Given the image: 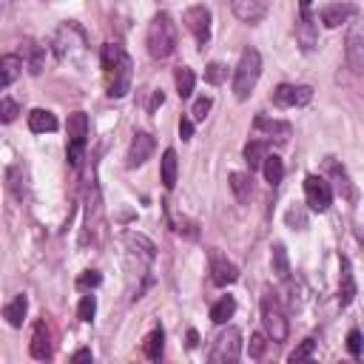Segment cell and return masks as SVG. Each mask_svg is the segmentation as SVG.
Wrapping results in <instances>:
<instances>
[{
    "mask_svg": "<svg viewBox=\"0 0 364 364\" xmlns=\"http://www.w3.org/2000/svg\"><path fill=\"white\" fill-rule=\"evenodd\" d=\"M57 125H60L57 117L52 111H46V108H34L29 114V128L34 134H52V131H57Z\"/></svg>",
    "mask_w": 364,
    "mask_h": 364,
    "instance_id": "cell-23",
    "label": "cell"
},
{
    "mask_svg": "<svg viewBox=\"0 0 364 364\" xmlns=\"http://www.w3.org/2000/svg\"><path fill=\"white\" fill-rule=\"evenodd\" d=\"M103 282V276L97 270H83V276H77V288L80 290H88V288H97Z\"/></svg>",
    "mask_w": 364,
    "mask_h": 364,
    "instance_id": "cell-39",
    "label": "cell"
},
{
    "mask_svg": "<svg viewBox=\"0 0 364 364\" xmlns=\"http://www.w3.org/2000/svg\"><path fill=\"white\" fill-rule=\"evenodd\" d=\"M350 18H353V6H347V4H330V6L322 9V23L328 29H339Z\"/></svg>",
    "mask_w": 364,
    "mask_h": 364,
    "instance_id": "cell-24",
    "label": "cell"
},
{
    "mask_svg": "<svg viewBox=\"0 0 364 364\" xmlns=\"http://www.w3.org/2000/svg\"><path fill=\"white\" fill-rule=\"evenodd\" d=\"M270 265H273V273H276V279H282V282L290 279V259H288V251H285L282 242L273 245V251H270Z\"/></svg>",
    "mask_w": 364,
    "mask_h": 364,
    "instance_id": "cell-26",
    "label": "cell"
},
{
    "mask_svg": "<svg viewBox=\"0 0 364 364\" xmlns=\"http://www.w3.org/2000/svg\"><path fill=\"white\" fill-rule=\"evenodd\" d=\"M285 219H288L290 227H296V231H304V227H307V214L302 208H290Z\"/></svg>",
    "mask_w": 364,
    "mask_h": 364,
    "instance_id": "cell-41",
    "label": "cell"
},
{
    "mask_svg": "<svg viewBox=\"0 0 364 364\" xmlns=\"http://www.w3.org/2000/svg\"><path fill=\"white\" fill-rule=\"evenodd\" d=\"M310 6H313V0H299V9L302 12H310Z\"/></svg>",
    "mask_w": 364,
    "mask_h": 364,
    "instance_id": "cell-49",
    "label": "cell"
},
{
    "mask_svg": "<svg viewBox=\"0 0 364 364\" xmlns=\"http://www.w3.org/2000/svg\"><path fill=\"white\" fill-rule=\"evenodd\" d=\"M94 313H97V299L88 293V296L80 299V304H77V316H80V322H91V318H94Z\"/></svg>",
    "mask_w": 364,
    "mask_h": 364,
    "instance_id": "cell-35",
    "label": "cell"
},
{
    "mask_svg": "<svg viewBox=\"0 0 364 364\" xmlns=\"http://www.w3.org/2000/svg\"><path fill=\"white\" fill-rule=\"evenodd\" d=\"M154 148H157L154 136H151L148 131H136V134H134V140H131V146H128L125 165H128V168H140V165H146V162L151 160Z\"/></svg>",
    "mask_w": 364,
    "mask_h": 364,
    "instance_id": "cell-11",
    "label": "cell"
},
{
    "mask_svg": "<svg viewBox=\"0 0 364 364\" xmlns=\"http://www.w3.org/2000/svg\"><path fill=\"white\" fill-rule=\"evenodd\" d=\"M262 325H265V336L270 339V342H276V344H282L285 339H288V330H290V325H288V313H285V307H282V302H279V296L273 293V290H265L262 293Z\"/></svg>",
    "mask_w": 364,
    "mask_h": 364,
    "instance_id": "cell-4",
    "label": "cell"
},
{
    "mask_svg": "<svg viewBox=\"0 0 364 364\" xmlns=\"http://www.w3.org/2000/svg\"><path fill=\"white\" fill-rule=\"evenodd\" d=\"M85 143H88V114H85V111H74V114L69 117V148H66L71 168L80 165L83 151H85Z\"/></svg>",
    "mask_w": 364,
    "mask_h": 364,
    "instance_id": "cell-7",
    "label": "cell"
},
{
    "mask_svg": "<svg viewBox=\"0 0 364 364\" xmlns=\"http://www.w3.org/2000/svg\"><path fill=\"white\" fill-rule=\"evenodd\" d=\"M162 350H165V333L157 328V330H151V333L146 336L143 353H146L148 361H160V358H162Z\"/></svg>",
    "mask_w": 364,
    "mask_h": 364,
    "instance_id": "cell-30",
    "label": "cell"
},
{
    "mask_svg": "<svg viewBox=\"0 0 364 364\" xmlns=\"http://www.w3.org/2000/svg\"><path fill=\"white\" fill-rule=\"evenodd\" d=\"M262 74V55L256 49H245L237 69H234V94L237 100H248V94L256 88Z\"/></svg>",
    "mask_w": 364,
    "mask_h": 364,
    "instance_id": "cell-5",
    "label": "cell"
},
{
    "mask_svg": "<svg viewBox=\"0 0 364 364\" xmlns=\"http://www.w3.org/2000/svg\"><path fill=\"white\" fill-rule=\"evenodd\" d=\"M26 307H29V302H26V296L20 293V296H15L6 307H4V318L12 325V328H23V318H26Z\"/></svg>",
    "mask_w": 364,
    "mask_h": 364,
    "instance_id": "cell-27",
    "label": "cell"
},
{
    "mask_svg": "<svg viewBox=\"0 0 364 364\" xmlns=\"http://www.w3.org/2000/svg\"><path fill=\"white\" fill-rule=\"evenodd\" d=\"M296 40L304 52H313L318 46V29H316V20L310 12H302L299 20H296Z\"/></svg>",
    "mask_w": 364,
    "mask_h": 364,
    "instance_id": "cell-19",
    "label": "cell"
},
{
    "mask_svg": "<svg viewBox=\"0 0 364 364\" xmlns=\"http://www.w3.org/2000/svg\"><path fill=\"white\" fill-rule=\"evenodd\" d=\"M176 171H179V160H176V151L168 148L162 154V186L171 191L176 186Z\"/></svg>",
    "mask_w": 364,
    "mask_h": 364,
    "instance_id": "cell-31",
    "label": "cell"
},
{
    "mask_svg": "<svg viewBox=\"0 0 364 364\" xmlns=\"http://www.w3.org/2000/svg\"><path fill=\"white\" fill-rule=\"evenodd\" d=\"M239 356H242V330L227 328L216 336V342L208 353V361L211 364H234V361H239Z\"/></svg>",
    "mask_w": 364,
    "mask_h": 364,
    "instance_id": "cell-6",
    "label": "cell"
},
{
    "mask_svg": "<svg viewBox=\"0 0 364 364\" xmlns=\"http://www.w3.org/2000/svg\"><path fill=\"white\" fill-rule=\"evenodd\" d=\"M94 356H91V350H77L74 353V361H91Z\"/></svg>",
    "mask_w": 364,
    "mask_h": 364,
    "instance_id": "cell-47",
    "label": "cell"
},
{
    "mask_svg": "<svg viewBox=\"0 0 364 364\" xmlns=\"http://www.w3.org/2000/svg\"><path fill=\"white\" fill-rule=\"evenodd\" d=\"M146 46H148V55L154 60H165L174 55L176 49V23L168 12H160L151 18L148 31H146Z\"/></svg>",
    "mask_w": 364,
    "mask_h": 364,
    "instance_id": "cell-2",
    "label": "cell"
},
{
    "mask_svg": "<svg viewBox=\"0 0 364 364\" xmlns=\"http://www.w3.org/2000/svg\"><path fill=\"white\" fill-rule=\"evenodd\" d=\"M265 157H267V143H265V140H251V143L245 146V162L251 165V171L262 168Z\"/></svg>",
    "mask_w": 364,
    "mask_h": 364,
    "instance_id": "cell-32",
    "label": "cell"
},
{
    "mask_svg": "<svg viewBox=\"0 0 364 364\" xmlns=\"http://www.w3.org/2000/svg\"><path fill=\"white\" fill-rule=\"evenodd\" d=\"M20 60H23V69H29V74L37 77L46 66V46H40L37 40H26L20 49Z\"/></svg>",
    "mask_w": 364,
    "mask_h": 364,
    "instance_id": "cell-20",
    "label": "cell"
},
{
    "mask_svg": "<svg viewBox=\"0 0 364 364\" xmlns=\"http://www.w3.org/2000/svg\"><path fill=\"white\" fill-rule=\"evenodd\" d=\"M227 182H231V191H234V197L239 202H251V197H253V179H251V174L234 171L231 176H227Z\"/></svg>",
    "mask_w": 364,
    "mask_h": 364,
    "instance_id": "cell-25",
    "label": "cell"
},
{
    "mask_svg": "<svg viewBox=\"0 0 364 364\" xmlns=\"http://www.w3.org/2000/svg\"><path fill=\"white\" fill-rule=\"evenodd\" d=\"M237 279H239V267L227 256L211 251V282L216 288H227V285H234Z\"/></svg>",
    "mask_w": 364,
    "mask_h": 364,
    "instance_id": "cell-12",
    "label": "cell"
},
{
    "mask_svg": "<svg viewBox=\"0 0 364 364\" xmlns=\"http://www.w3.org/2000/svg\"><path fill=\"white\" fill-rule=\"evenodd\" d=\"M211 106H214V100H211V97H200V100L194 103V108H191V120H194V122H202V120L208 117Z\"/></svg>",
    "mask_w": 364,
    "mask_h": 364,
    "instance_id": "cell-40",
    "label": "cell"
},
{
    "mask_svg": "<svg viewBox=\"0 0 364 364\" xmlns=\"http://www.w3.org/2000/svg\"><path fill=\"white\" fill-rule=\"evenodd\" d=\"M182 20H186L188 31L197 37L200 46H205V43L211 40V12H208L205 6H191Z\"/></svg>",
    "mask_w": 364,
    "mask_h": 364,
    "instance_id": "cell-13",
    "label": "cell"
},
{
    "mask_svg": "<svg viewBox=\"0 0 364 364\" xmlns=\"http://www.w3.org/2000/svg\"><path fill=\"white\" fill-rule=\"evenodd\" d=\"M347 66L356 74L364 71V31H361L358 23H353L350 31H347Z\"/></svg>",
    "mask_w": 364,
    "mask_h": 364,
    "instance_id": "cell-17",
    "label": "cell"
},
{
    "mask_svg": "<svg viewBox=\"0 0 364 364\" xmlns=\"http://www.w3.org/2000/svg\"><path fill=\"white\" fill-rule=\"evenodd\" d=\"M253 128H256L259 134L270 136V140L282 143V146L290 140V134H293V125H290V122H285V120H273V117H267V114H259V117L253 120Z\"/></svg>",
    "mask_w": 364,
    "mask_h": 364,
    "instance_id": "cell-14",
    "label": "cell"
},
{
    "mask_svg": "<svg viewBox=\"0 0 364 364\" xmlns=\"http://www.w3.org/2000/svg\"><path fill=\"white\" fill-rule=\"evenodd\" d=\"M125 245H128V256L131 259H136V262H143L146 267H151V262L157 256V248H154V242L148 237L131 231V234H125Z\"/></svg>",
    "mask_w": 364,
    "mask_h": 364,
    "instance_id": "cell-16",
    "label": "cell"
},
{
    "mask_svg": "<svg viewBox=\"0 0 364 364\" xmlns=\"http://www.w3.org/2000/svg\"><path fill=\"white\" fill-rule=\"evenodd\" d=\"M18 114H20V106L15 100H9V97L0 100V122H15Z\"/></svg>",
    "mask_w": 364,
    "mask_h": 364,
    "instance_id": "cell-37",
    "label": "cell"
},
{
    "mask_svg": "<svg viewBox=\"0 0 364 364\" xmlns=\"http://www.w3.org/2000/svg\"><path fill=\"white\" fill-rule=\"evenodd\" d=\"M83 46H85V37H83V29L77 23L60 26L52 37V49H55L57 60H71L74 52H83Z\"/></svg>",
    "mask_w": 364,
    "mask_h": 364,
    "instance_id": "cell-8",
    "label": "cell"
},
{
    "mask_svg": "<svg viewBox=\"0 0 364 364\" xmlns=\"http://www.w3.org/2000/svg\"><path fill=\"white\" fill-rule=\"evenodd\" d=\"M179 136H182L186 143L194 136V120H191V117H182V120H179Z\"/></svg>",
    "mask_w": 364,
    "mask_h": 364,
    "instance_id": "cell-45",
    "label": "cell"
},
{
    "mask_svg": "<svg viewBox=\"0 0 364 364\" xmlns=\"http://www.w3.org/2000/svg\"><path fill=\"white\" fill-rule=\"evenodd\" d=\"M313 353H316V342L313 339H304L293 353H290V364H296V361H304V358H313Z\"/></svg>",
    "mask_w": 364,
    "mask_h": 364,
    "instance_id": "cell-36",
    "label": "cell"
},
{
    "mask_svg": "<svg viewBox=\"0 0 364 364\" xmlns=\"http://www.w3.org/2000/svg\"><path fill=\"white\" fill-rule=\"evenodd\" d=\"M237 313V299L234 296H222L214 307H211V322L214 325H227V318Z\"/></svg>",
    "mask_w": 364,
    "mask_h": 364,
    "instance_id": "cell-29",
    "label": "cell"
},
{
    "mask_svg": "<svg viewBox=\"0 0 364 364\" xmlns=\"http://www.w3.org/2000/svg\"><path fill=\"white\" fill-rule=\"evenodd\" d=\"M304 197H307V205L310 211H318V214H325L330 205H333V188H330V182L325 176H318V174H310L304 179Z\"/></svg>",
    "mask_w": 364,
    "mask_h": 364,
    "instance_id": "cell-9",
    "label": "cell"
},
{
    "mask_svg": "<svg viewBox=\"0 0 364 364\" xmlns=\"http://www.w3.org/2000/svg\"><path fill=\"white\" fill-rule=\"evenodd\" d=\"M29 353H31V358H37V361L52 358V330H49V325H46L43 318H37V322H34Z\"/></svg>",
    "mask_w": 364,
    "mask_h": 364,
    "instance_id": "cell-15",
    "label": "cell"
},
{
    "mask_svg": "<svg viewBox=\"0 0 364 364\" xmlns=\"http://www.w3.org/2000/svg\"><path fill=\"white\" fill-rule=\"evenodd\" d=\"M100 60H103L108 97H125L131 88V57L125 55V49L120 43H106L100 52Z\"/></svg>",
    "mask_w": 364,
    "mask_h": 364,
    "instance_id": "cell-1",
    "label": "cell"
},
{
    "mask_svg": "<svg viewBox=\"0 0 364 364\" xmlns=\"http://www.w3.org/2000/svg\"><path fill=\"white\" fill-rule=\"evenodd\" d=\"M171 225H174V231H176V234L188 237V239H197V237H200L197 222H191V219H186V216H174V214H171Z\"/></svg>",
    "mask_w": 364,
    "mask_h": 364,
    "instance_id": "cell-34",
    "label": "cell"
},
{
    "mask_svg": "<svg viewBox=\"0 0 364 364\" xmlns=\"http://www.w3.org/2000/svg\"><path fill=\"white\" fill-rule=\"evenodd\" d=\"M313 100V88L310 85H288L282 83L276 91H273V103L279 108H299V106H307Z\"/></svg>",
    "mask_w": 364,
    "mask_h": 364,
    "instance_id": "cell-10",
    "label": "cell"
},
{
    "mask_svg": "<svg viewBox=\"0 0 364 364\" xmlns=\"http://www.w3.org/2000/svg\"><path fill=\"white\" fill-rule=\"evenodd\" d=\"M356 299V279H353V267H350V259L342 256V285H339V304L342 307H350Z\"/></svg>",
    "mask_w": 364,
    "mask_h": 364,
    "instance_id": "cell-22",
    "label": "cell"
},
{
    "mask_svg": "<svg viewBox=\"0 0 364 364\" xmlns=\"http://www.w3.org/2000/svg\"><path fill=\"white\" fill-rule=\"evenodd\" d=\"M262 171H265V179L270 182V186H279V182L285 179V162L279 160V157H265V162H262Z\"/></svg>",
    "mask_w": 364,
    "mask_h": 364,
    "instance_id": "cell-33",
    "label": "cell"
},
{
    "mask_svg": "<svg viewBox=\"0 0 364 364\" xmlns=\"http://www.w3.org/2000/svg\"><path fill=\"white\" fill-rule=\"evenodd\" d=\"M347 350H350L353 358L361 356V330H350V333H347Z\"/></svg>",
    "mask_w": 364,
    "mask_h": 364,
    "instance_id": "cell-44",
    "label": "cell"
},
{
    "mask_svg": "<svg viewBox=\"0 0 364 364\" xmlns=\"http://www.w3.org/2000/svg\"><path fill=\"white\" fill-rule=\"evenodd\" d=\"M265 347H267V336L265 333H253L251 336V358H262Z\"/></svg>",
    "mask_w": 364,
    "mask_h": 364,
    "instance_id": "cell-43",
    "label": "cell"
},
{
    "mask_svg": "<svg viewBox=\"0 0 364 364\" xmlns=\"http://www.w3.org/2000/svg\"><path fill=\"white\" fill-rule=\"evenodd\" d=\"M231 6L242 23H259L270 9V0H231Z\"/></svg>",
    "mask_w": 364,
    "mask_h": 364,
    "instance_id": "cell-18",
    "label": "cell"
},
{
    "mask_svg": "<svg viewBox=\"0 0 364 364\" xmlns=\"http://www.w3.org/2000/svg\"><path fill=\"white\" fill-rule=\"evenodd\" d=\"M20 182H23V179H20V168H18V165H12V168H9V188L15 191V197H18V200H23V194H26V188L20 186Z\"/></svg>",
    "mask_w": 364,
    "mask_h": 364,
    "instance_id": "cell-42",
    "label": "cell"
},
{
    "mask_svg": "<svg viewBox=\"0 0 364 364\" xmlns=\"http://www.w3.org/2000/svg\"><path fill=\"white\" fill-rule=\"evenodd\" d=\"M20 74H23L20 55H4V57H0V91L9 88Z\"/></svg>",
    "mask_w": 364,
    "mask_h": 364,
    "instance_id": "cell-21",
    "label": "cell"
},
{
    "mask_svg": "<svg viewBox=\"0 0 364 364\" xmlns=\"http://www.w3.org/2000/svg\"><path fill=\"white\" fill-rule=\"evenodd\" d=\"M103 197H100V188L97 182H91L88 191H85V222H83V237H80V245L83 248H97L103 242Z\"/></svg>",
    "mask_w": 364,
    "mask_h": 364,
    "instance_id": "cell-3",
    "label": "cell"
},
{
    "mask_svg": "<svg viewBox=\"0 0 364 364\" xmlns=\"http://www.w3.org/2000/svg\"><path fill=\"white\" fill-rule=\"evenodd\" d=\"M205 80H208L211 85H219V83L227 80V69H225L222 63H211V66L205 69Z\"/></svg>",
    "mask_w": 364,
    "mask_h": 364,
    "instance_id": "cell-38",
    "label": "cell"
},
{
    "mask_svg": "<svg viewBox=\"0 0 364 364\" xmlns=\"http://www.w3.org/2000/svg\"><path fill=\"white\" fill-rule=\"evenodd\" d=\"M174 83H176V94H179V97H191V94H194V85H197L194 69L179 66V69L174 71Z\"/></svg>",
    "mask_w": 364,
    "mask_h": 364,
    "instance_id": "cell-28",
    "label": "cell"
},
{
    "mask_svg": "<svg viewBox=\"0 0 364 364\" xmlns=\"http://www.w3.org/2000/svg\"><path fill=\"white\" fill-rule=\"evenodd\" d=\"M162 103H165V94H162V91H154V97H151V106H148V108L154 111V108H160Z\"/></svg>",
    "mask_w": 364,
    "mask_h": 364,
    "instance_id": "cell-46",
    "label": "cell"
},
{
    "mask_svg": "<svg viewBox=\"0 0 364 364\" xmlns=\"http://www.w3.org/2000/svg\"><path fill=\"white\" fill-rule=\"evenodd\" d=\"M197 342H200V336H197V330H188V344H191V347H197Z\"/></svg>",
    "mask_w": 364,
    "mask_h": 364,
    "instance_id": "cell-48",
    "label": "cell"
}]
</instances>
